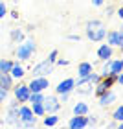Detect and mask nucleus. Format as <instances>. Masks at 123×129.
Segmentation results:
<instances>
[{
  "label": "nucleus",
  "instance_id": "nucleus-1",
  "mask_svg": "<svg viewBox=\"0 0 123 129\" xmlns=\"http://www.w3.org/2000/svg\"><path fill=\"white\" fill-rule=\"evenodd\" d=\"M107 35V28L101 20H88L86 22V37H88L92 43H99V41L105 39Z\"/></svg>",
  "mask_w": 123,
  "mask_h": 129
},
{
  "label": "nucleus",
  "instance_id": "nucleus-2",
  "mask_svg": "<svg viewBox=\"0 0 123 129\" xmlns=\"http://www.w3.org/2000/svg\"><path fill=\"white\" fill-rule=\"evenodd\" d=\"M35 50H37V46H35L33 39H28V41H22L19 44V48H17V57H19L20 61H28L31 59Z\"/></svg>",
  "mask_w": 123,
  "mask_h": 129
},
{
  "label": "nucleus",
  "instance_id": "nucleus-3",
  "mask_svg": "<svg viewBox=\"0 0 123 129\" xmlns=\"http://www.w3.org/2000/svg\"><path fill=\"white\" fill-rule=\"evenodd\" d=\"M48 87H50V81L46 76H33V79L28 83L30 92H44Z\"/></svg>",
  "mask_w": 123,
  "mask_h": 129
},
{
  "label": "nucleus",
  "instance_id": "nucleus-4",
  "mask_svg": "<svg viewBox=\"0 0 123 129\" xmlns=\"http://www.w3.org/2000/svg\"><path fill=\"white\" fill-rule=\"evenodd\" d=\"M94 85H96V83L88 79V76H83V78H81L77 83H75L74 89H77L79 94H90V92L94 90Z\"/></svg>",
  "mask_w": 123,
  "mask_h": 129
},
{
  "label": "nucleus",
  "instance_id": "nucleus-5",
  "mask_svg": "<svg viewBox=\"0 0 123 129\" xmlns=\"http://www.w3.org/2000/svg\"><path fill=\"white\" fill-rule=\"evenodd\" d=\"M13 92H15V100L19 103H24V102H28V98H30V89H28V85H24V83H19L17 87H13Z\"/></svg>",
  "mask_w": 123,
  "mask_h": 129
},
{
  "label": "nucleus",
  "instance_id": "nucleus-6",
  "mask_svg": "<svg viewBox=\"0 0 123 129\" xmlns=\"http://www.w3.org/2000/svg\"><path fill=\"white\" fill-rule=\"evenodd\" d=\"M42 105H44V111L50 114V113H57V111H59L61 102H59L57 96H48V98L42 100Z\"/></svg>",
  "mask_w": 123,
  "mask_h": 129
},
{
  "label": "nucleus",
  "instance_id": "nucleus-7",
  "mask_svg": "<svg viewBox=\"0 0 123 129\" xmlns=\"http://www.w3.org/2000/svg\"><path fill=\"white\" fill-rule=\"evenodd\" d=\"M105 37H107V43L110 46H123V31L121 30H112Z\"/></svg>",
  "mask_w": 123,
  "mask_h": 129
},
{
  "label": "nucleus",
  "instance_id": "nucleus-8",
  "mask_svg": "<svg viewBox=\"0 0 123 129\" xmlns=\"http://www.w3.org/2000/svg\"><path fill=\"white\" fill-rule=\"evenodd\" d=\"M51 70H53V63H50L46 59V61H42V63H39V64L33 67V76H48Z\"/></svg>",
  "mask_w": 123,
  "mask_h": 129
},
{
  "label": "nucleus",
  "instance_id": "nucleus-9",
  "mask_svg": "<svg viewBox=\"0 0 123 129\" xmlns=\"http://www.w3.org/2000/svg\"><path fill=\"white\" fill-rule=\"evenodd\" d=\"M6 122L11 125H19L20 124V116H19V105H9V111L6 114Z\"/></svg>",
  "mask_w": 123,
  "mask_h": 129
},
{
  "label": "nucleus",
  "instance_id": "nucleus-10",
  "mask_svg": "<svg viewBox=\"0 0 123 129\" xmlns=\"http://www.w3.org/2000/svg\"><path fill=\"white\" fill-rule=\"evenodd\" d=\"M116 100H118V94L108 89L107 92H103V94L99 96V105H101V107H108V105H112Z\"/></svg>",
  "mask_w": 123,
  "mask_h": 129
},
{
  "label": "nucleus",
  "instance_id": "nucleus-11",
  "mask_svg": "<svg viewBox=\"0 0 123 129\" xmlns=\"http://www.w3.org/2000/svg\"><path fill=\"white\" fill-rule=\"evenodd\" d=\"M72 129H83V127H88V122H86V114H75L68 124Z\"/></svg>",
  "mask_w": 123,
  "mask_h": 129
},
{
  "label": "nucleus",
  "instance_id": "nucleus-12",
  "mask_svg": "<svg viewBox=\"0 0 123 129\" xmlns=\"http://www.w3.org/2000/svg\"><path fill=\"white\" fill-rule=\"evenodd\" d=\"M19 116H20V122H35V118H37V116L33 114L31 107H28V105L19 107Z\"/></svg>",
  "mask_w": 123,
  "mask_h": 129
},
{
  "label": "nucleus",
  "instance_id": "nucleus-13",
  "mask_svg": "<svg viewBox=\"0 0 123 129\" xmlns=\"http://www.w3.org/2000/svg\"><path fill=\"white\" fill-rule=\"evenodd\" d=\"M74 87H75V81H74L72 78H68V79L61 81V83L55 87V92H57V94H63V92H72Z\"/></svg>",
  "mask_w": 123,
  "mask_h": 129
},
{
  "label": "nucleus",
  "instance_id": "nucleus-14",
  "mask_svg": "<svg viewBox=\"0 0 123 129\" xmlns=\"http://www.w3.org/2000/svg\"><path fill=\"white\" fill-rule=\"evenodd\" d=\"M119 72H123V61L121 59H110V63H108V74L110 76H118Z\"/></svg>",
  "mask_w": 123,
  "mask_h": 129
},
{
  "label": "nucleus",
  "instance_id": "nucleus-15",
  "mask_svg": "<svg viewBox=\"0 0 123 129\" xmlns=\"http://www.w3.org/2000/svg\"><path fill=\"white\" fill-rule=\"evenodd\" d=\"M24 74H26V70H24V67L22 64H19V63H13L11 64V68H9V76L13 79H20V78H24Z\"/></svg>",
  "mask_w": 123,
  "mask_h": 129
},
{
  "label": "nucleus",
  "instance_id": "nucleus-16",
  "mask_svg": "<svg viewBox=\"0 0 123 129\" xmlns=\"http://www.w3.org/2000/svg\"><path fill=\"white\" fill-rule=\"evenodd\" d=\"M97 57L101 61H107V59H110L112 57V46L110 44H101L97 48Z\"/></svg>",
  "mask_w": 123,
  "mask_h": 129
},
{
  "label": "nucleus",
  "instance_id": "nucleus-17",
  "mask_svg": "<svg viewBox=\"0 0 123 129\" xmlns=\"http://www.w3.org/2000/svg\"><path fill=\"white\" fill-rule=\"evenodd\" d=\"M0 87L6 90L13 89V78L9 76V72H0Z\"/></svg>",
  "mask_w": 123,
  "mask_h": 129
},
{
  "label": "nucleus",
  "instance_id": "nucleus-18",
  "mask_svg": "<svg viewBox=\"0 0 123 129\" xmlns=\"http://www.w3.org/2000/svg\"><path fill=\"white\" fill-rule=\"evenodd\" d=\"M88 105L83 103V102H79V103H75L74 105V114H88Z\"/></svg>",
  "mask_w": 123,
  "mask_h": 129
},
{
  "label": "nucleus",
  "instance_id": "nucleus-19",
  "mask_svg": "<svg viewBox=\"0 0 123 129\" xmlns=\"http://www.w3.org/2000/svg\"><path fill=\"white\" fill-rule=\"evenodd\" d=\"M90 72H92V64L90 63H81L77 67V74L81 76V78H83V76H88Z\"/></svg>",
  "mask_w": 123,
  "mask_h": 129
},
{
  "label": "nucleus",
  "instance_id": "nucleus-20",
  "mask_svg": "<svg viewBox=\"0 0 123 129\" xmlns=\"http://www.w3.org/2000/svg\"><path fill=\"white\" fill-rule=\"evenodd\" d=\"M11 41H13V43H22V41H24V31L15 28V30L11 31Z\"/></svg>",
  "mask_w": 123,
  "mask_h": 129
},
{
  "label": "nucleus",
  "instance_id": "nucleus-21",
  "mask_svg": "<svg viewBox=\"0 0 123 129\" xmlns=\"http://www.w3.org/2000/svg\"><path fill=\"white\" fill-rule=\"evenodd\" d=\"M42 100H44L42 92H31L30 98H28V102H30V103H42Z\"/></svg>",
  "mask_w": 123,
  "mask_h": 129
},
{
  "label": "nucleus",
  "instance_id": "nucleus-22",
  "mask_svg": "<svg viewBox=\"0 0 123 129\" xmlns=\"http://www.w3.org/2000/svg\"><path fill=\"white\" fill-rule=\"evenodd\" d=\"M57 122H59V116H53V113H50V116L44 118V125L46 127H53V125H57Z\"/></svg>",
  "mask_w": 123,
  "mask_h": 129
},
{
  "label": "nucleus",
  "instance_id": "nucleus-23",
  "mask_svg": "<svg viewBox=\"0 0 123 129\" xmlns=\"http://www.w3.org/2000/svg\"><path fill=\"white\" fill-rule=\"evenodd\" d=\"M31 111H33V114H35V116H42V114H46V111H44V105H42V103H31Z\"/></svg>",
  "mask_w": 123,
  "mask_h": 129
},
{
  "label": "nucleus",
  "instance_id": "nucleus-24",
  "mask_svg": "<svg viewBox=\"0 0 123 129\" xmlns=\"http://www.w3.org/2000/svg\"><path fill=\"white\" fill-rule=\"evenodd\" d=\"M11 63L9 59H0V72H9V68H11Z\"/></svg>",
  "mask_w": 123,
  "mask_h": 129
},
{
  "label": "nucleus",
  "instance_id": "nucleus-25",
  "mask_svg": "<svg viewBox=\"0 0 123 129\" xmlns=\"http://www.w3.org/2000/svg\"><path fill=\"white\" fill-rule=\"evenodd\" d=\"M112 118H114L116 122H123V105H121V107H118V109L114 111Z\"/></svg>",
  "mask_w": 123,
  "mask_h": 129
},
{
  "label": "nucleus",
  "instance_id": "nucleus-26",
  "mask_svg": "<svg viewBox=\"0 0 123 129\" xmlns=\"http://www.w3.org/2000/svg\"><path fill=\"white\" fill-rule=\"evenodd\" d=\"M57 57H59V52H57V50H51L50 55H48V61H50V63H55Z\"/></svg>",
  "mask_w": 123,
  "mask_h": 129
},
{
  "label": "nucleus",
  "instance_id": "nucleus-27",
  "mask_svg": "<svg viewBox=\"0 0 123 129\" xmlns=\"http://www.w3.org/2000/svg\"><path fill=\"white\" fill-rule=\"evenodd\" d=\"M8 92H9V90H6V89H2V87H0V105L8 100Z\"/></svg>",
  "mask_w": 123,
  "mask_h": 129
},
{
  "label": "nucleus",
  "instance_id": "nucleus-28",
  "mask_svg": "<svg viewBox=\"0 0 123 129\" xmlns=\"http://www.w3.org/2000/svg\"><path fill=\"white\" fill-rule=\"evenodd\" d=\"M6 13H8V8H6V4L2 2V0H0V20H2L4 17H6Z\"/></svg>",
  "mask_w": 123,
  "mask_h": 129
},
{
  "label": "nucleus",
  "instance_id": "nucleus-29",
  "mask_svg": "<svg viewBox=\"0 0 123 129\" xmlns=\"http://www.w3.org/2000/svg\"><path fill=\"white\" fill-rule=\"evenodd\" d=\"M55 63H59L61 67H66V64H68V61H66V59H57Z\"/></svg>",
  "mask_w": 123,
  "mask_h": 129
},
{
  "label": "nucleus",
  "instance_id": "nucleus-30",
  "mask_svg": "<svg viewBox=\"0 0 123 129\" xmlns=\"http://www.w3.org/2000/svg\"><path fill=\"white\" fill-rule=\"evenodd\" d=\"M94 6H103V0H92Z\"/></svg>",
  "mask_w": 123,
  "mask_h": 129
},
{
  "label": "nucleus",
  "instance_id": "nucleus-31",
  "mask_svg": "<svg viewBox=\"0 0 123 129\" xmlns=\"http://www.w3.org/2000/svg\"><path fill=\"white\" fill-rule=\"evenodd\" d=\"M118 17H119V19H123V8L118 9Z\"/></svg>",
  "mask_w": 123,
  "mask_h": 129
},
{
  "label": "nucleus",
  "instance_id": "nucleus-32",
  "mask_svg": "<svg viewBox=\"0 0 123 129\" xmlns=\"http://www.w3.org/2000/svg\"><path fill=\"white\" fill-rule=\"evenodd\" d=\"M13 2H17V0H13Z\"/></svg>",
  "mask_w": 123,
  "mask_h": 129
}]
</instances>
